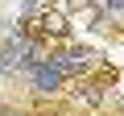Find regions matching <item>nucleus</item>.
Instances as JSON below:
<instances>
[{
	"mask_svg": "<svg viewBox=\"0 0 124 116\" xmlns=\"http://www.w3.org/2000/svg\"><path fill=\"white\" fill-rule=\"evenodd\" d=\"M66 95H70V104H75L79 112H87V116H99V112H108V108H120V91H116V83L103 79V75H87V79L66 83Z\"/></svg>",
	"mask_w": 124,
	"mask_h": 116,
	"instance_id": "obj_1",
	"label": "nucleus"
},
{
	"mask_svg": "<svg viewBox=\"0 0 124 116\" xmlns=\"http://www.w3.org/2000/svg\"><path fill=\"white\" fill-rule=\"evenodd\" d=\"M50 58L58 62V71L66 75V83L87 79V75H99V66H103V54H99V50H91V46H83V41L50 46Z\"/></svg>",
	"mask_w": 124,
	"mask_h": 116,
	"instance_id": "obj_2",
	"label": "nucleus"
},
{
	"mask_svg": "<svg viewBox=\"0 0 124 116\" xmlns=\"http://www.w3.org/2000/svg\"><path fill=\"white\" fill-rule=\"evenodd\" d=\"M21 83H25V91H29L37 104H54V99L66 95V75L58 71V62H54L50 54L25 71V79H21Z\"/></svg>",
	"mask_w": 124,
	"mask_h": 116,
	"instance_id": "obj_3",
	"label": "nucleus"
},
{
	"mask_svg": "<svg viewBox=\"0 0 124 116\" xmlns=\"http://www.w3.org/2000/svg\"><path fill=\"white\" fill-rule=\"evenodd\" d=\"M33 33L46 46H66V41H75V17H66L62 8H41L33 17Z\"/></svg>",
	"mask_w": 124,
	"mask_h": 116,
	"instance_id": "obj_4",
	"label": "nucleus"
},
{
	"mask_svg": "<svg viewBox=\"0 0 124 116\" xmlns=\"http://www.w3.org/2000/svg\"><path fill=\"white\" fill-rule=\"evenodd\" d=\"M25 71H29L25 58H21L13 46H0V87H4V83H21Z\"/></svg>",
	"mask_w": 124,
	"mask_h": 116,
	"instance_id": "obj_5",
	"label": "nucleus"
},
{
	"mask_svg": "<svg viewBox=\"0 0 124 116\" xmlns=\"http://www.w3.org/2000/svg\"><path fill=\"white\" fill-rule=\"evenodd\" d=\"M41 8H46L41 0H21V4H17V17H29V21H33V17L41 13Z\"/></svg>",
	"mask_w": 124,
	"mask_h": 116,
	"instance_id": "obj_6",
	"label": "nucleus"
},
{
	"mask_svg": "<svg viewBox=\"0 0 124 116\" xmlns=\"http://www.w3.org/2000/svg\"><path fill=\"white\" fill-rule=\"evenodd\" d=\"M0 116H25V112H17V108H0Z\"/></svg>",
	"mask_w": 124,
	"mask_h": 116,
	"instance_id": "obj_7",
	"label": "nucleus"
}]
</instances>
